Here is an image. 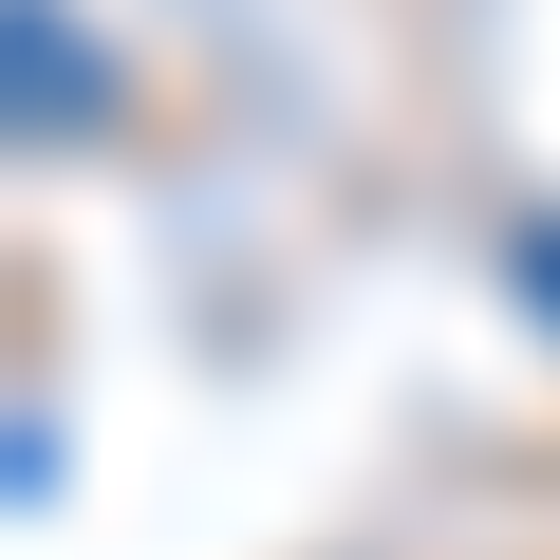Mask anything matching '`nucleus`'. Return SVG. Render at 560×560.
<instances>
[{"label":"nucleus","mask_w":560,"mask_h":560,"mask_svg":"<svg viewBox=\"0 0 560 560\" xmlns=\"http://www.w3.org/2000/svg\"><path fill=\"white\" fill-rule=\"evenodd\" d=\"M113 131V57L75 38V0H20V131Z\"/></svg>","instance_id":"1"},{"label":"nucleus","mask_w":560,"mask_h":560,"mask_svg":"<svg viewBox=\"0 0 560 560\" xmlns=\"http://www.w3.org/2000/svg\"><path fill=\"white\" fill-rule=\"evenodd\" d=\"M504 261H523V280H541V300H560V224H504Z\"/></svg>","instance_id":"2"}]
</instances>
